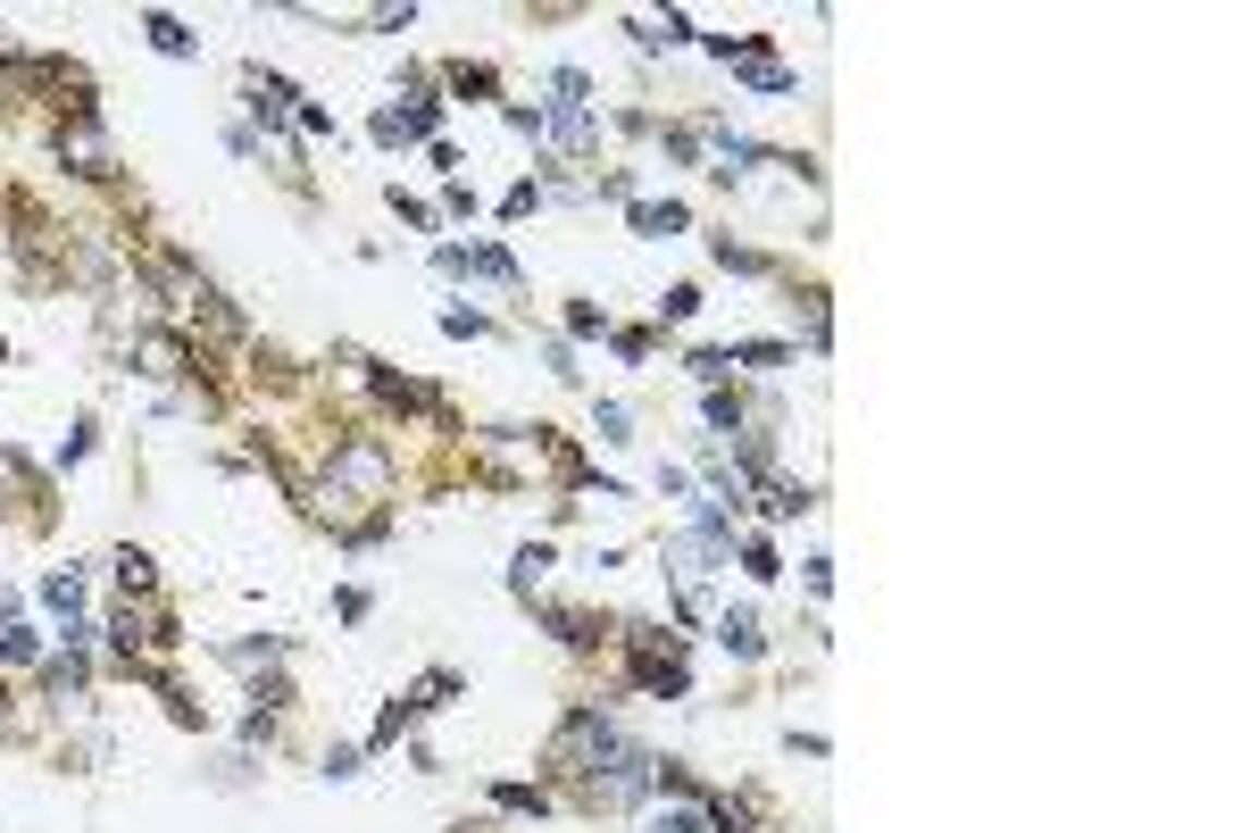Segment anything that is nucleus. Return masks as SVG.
I'll return each instance as SVG.
<instances>
[{"mask_svg":"<svg viewBox=\"0 0 1250 833\" xmlns=\"http://www.w3.org/2000/svg\"><path fill=\"white\" fill-rule=\"evenodd\" d=\"M392 492V458L376 451V442H342L326 467V492H317V509L326 517H351V509H367V500Z\"/></svg>","mask_w":1250,"mask_h":833,"instance_id":"obj_1","label":"nucleus"},{"mask_svg":"<svg viewBox=\"0 0 1250 833\" xmlns=\"http://www.w3.org/2000/svg\"><path fill=\"white\" fill-rule=\"evenodd\" d=\"M59 159H68L75 175H118V150H109V134H100L93 109H75V118L59 125Z\"/></svg>","mask_w":1250,"mask_h":833,"instance_id":"obj_2","label":"nucleus"},{"mask_svg":"<svg viewBox=\"0 0 1250 833\" xmlns=\"http://www.w3.org/2000/svg\"><path fill=\"white\" fill-rule=\"evenodd\" d=\"M43 600L59 609V617H68V634H75V609H84V575H75V567H59V575L43 584Z\"/></svg>","mask_w":1250,"mask_h":833,"instance_id":"obj_3","label":"nucleus"},{"mask_svg":"<svg viewBox=\"0 0 1250 833\" xmlns=\"http://www.w3.org/2000/svg\"><path fill=\"white\" fill-rule=\"evenodd\" d=\"M717 642H726V650H742V659H759V617H751V609H733V617L717 625Z\"/></svg>","mask_w":1250,"mask_h":833,"instance_id":"obj_4","label":"nucleus"},{"mask_svg":"<svg viewBox=\"0 0 1250 833\" xmlns=\"http://www.w3.org/2000/svg\"><path fill=\"white\" fill-rule=\"evenodd\" d=\"M142 34H150V42H159L167 59H184V50H192V34H184L175 17H142Z\"/></svg>","mask_w":1250,"mask_h":833,"instance_id":"obj_5","label":"nucleus"},{"mask_svg":"<svg viewBox=\"0 0 1250 833\" xmlns=\"http://www.w3.org/2000/svg\"><path fill=\"white\" fill-rule=\"evenodd\" d=\"M118 584L150 600V584H159V575H150V559H142V550H118Z\"/></svg>","mask_w":1250,"mask_h":833,"instance_id":"obj_6","label":"nucleus"},{"mask_svg":"<svg viewBox=\"0 0 1250 833\" xmlns=\"http://www.w3.org/2000/svg\"><path fill=\"white\" fill-rule=\"evenodd\" d=\"M634 225H642V234H676V225H684V209H676V200H667V209H659V200H642Z\"/></svg>","mask_w":1250,"mask_h":833,"instance_id":"obj_7","label":"nucleus"},{"mask_svg":"<svg viewBox=\"0 0 1250 833\" xmlns=\"http://www.w3.org/2000/svg\"><path fill=\"white\" fill-rule=\"evenodd\" d=\"M692 376H701V383H726L733 376V351H692Z\"/></svg>","mask_w":1250,"mask_h":833,"instance_id":"obj_8","label":"nucleus"},{"mask_svg":"<svg viewBox=\"0 0 1250 833\" xmlns=\"http://www.w3.org/2000/svg\"><path fill=\"white\" fill-rule=\"evenodd\" d=\"M493 800H500V809H518V817H525V809L543 817V792H534V784H500V792H493Z\"/></svg>","mask_w":1250,"mask_h":833,"instance_id":"obj_9","label":"nucleus"},{"mask_svg":"<svg viewBox=\"0 0 1250 833\" xmlns=\"http://www.w3.org/2000/svg\"><path fill=\"white\" fill-rule=\"evenodd\" d=\"M543 575H550V550H518V592H534Z\"/></svg>","mask_w":1250,"mask_h":833,"instance_id":"obj_10","label":"nucleus"},{"mask_svg":"<svg viewBox=\"0 0 1250 833\" xmlns=\"http://www.w3.org/2000/svg\"><path fill=\"white\" fill-rule=\"evenodd\" d=\"M43 675H50V691H75V684H84V659H50Z\"/></svg>","mask_w":1250,"mask_h":833,"instance_id":"obj_11","label":"nucleus"}]
</instances>
